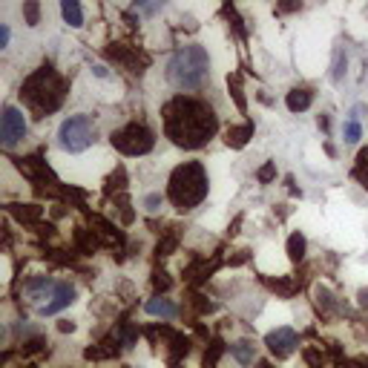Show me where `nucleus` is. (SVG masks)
<instances>
[{"label":"nucleus","instance_id":"obj_1","mask_svg":"<svg viewBox=\"0 0 368 368\" xmlns=\"http://www.w3.org/2000/svg\"><path fill=\"white\" fill-rule=\"evenodd\" d=\"M164 130L173 144L196 150L213 139V132H216V115H213L207 104L179 95V98H173L164 107Z\"/></svg>","mask_w":368,"mask_h":368},{"label":"nucleus","instance_id":"obj_2","mask_svg":"<svg viewBox=\"0 0 368 368\" xmlns=\"http://www.w3.org/2000/svg\"><path fill=\"white\" fill-rule=\"evenodd\" d=\"M64 95H67V87H64V81H61V75L52 72L49 67L37 69L35 75H29L26 84H24V89H21L24 104H26L32 112H37V115L55 112L58 107L64 104Z\"/></svg>","mask_w":368,"mask_h":368},{"label":"nucleus","instance_id":"obj_3","mask_svg":"<svg viewBox=\"0 0 368 368\" xmlns=\"http://www.w3.org/2000/svg\"><path fill=\"white\" fill-rule=\"evenodd\" d=\"M167 196L179 210H193L196 204H202V199L207 196V173L202 161H184L173 170Z\"/></svg>","mask_w":368,"mask_h":368},{"label":"nucleus","instance_id":"obj_4","mask_svg":"<svg viewBox=\"0 0 368 368\" xmlns=\"http://www.w3.org/2000/svg\"><path fill=\"white\" fill-rule=\"evenodd\" d=\"M207 69H210L207 52L196 44H190V46H182L176 55L170 58L167 78H170L173 87H179V89H199L207 78Z\"/></svg>","mask_w":368,"mask_h":368},{"label":"nucleus","instance_id":"obj_5","mask_svg":"<svg viewBox=\"0 0 368 368\" xmlns=\"http://www.w3.org/2000/svg\"><path fill=\"white\" fill-rule=\"evenodd\" d=\"M58 141H61L64 150L69 152H84L92 141H95V124L89 115H72L61 124V132H58Z\"/></svg>","mask_w":368,"mask_h":368},{"label":"nucleus","instance_id":"obj_6","mask_svg":"<svg viewBox=\"0 0 368 368\" xmlns=\"http://www.w3.org/2000/svg\"><path fill=\"white\" fill-rule=\"evenodd\" d=\"M152 144H156V139L144 124H127L112 132V147L121 150L124 156H147Z\"/></svg>","mask_w":368,"mask_h":368},{"label":"nucleus","instance_id":"obj_7","mask_svg":"<svg viewBox=\"0 0 368 368\" xmlns=\"http://www.w3.org/2000/svg\"><path fill=\"white\" fill-rule=\"evenodd\" d=\"M26 139V119L17 107H3V119H0V141L3 147H15L17 141Z\"/></svg>","mask_w":368,"mask_h":368},{"label":"nucleus","instance_id":"obj_8","mask_svg":"<svg viewBox=\"0 0 368 368\" xmlns=\"http://www.w3.org/2000/svg\"><path fill=\"white\" fill-rule=\"evenodd\" d=\"M265 345H268V351H270V354H277L279 360H285V357H290V354L297 351L299 337H297L294 328H277V331H270V334H268Z\"/></svg>","mask_w":368,"mask_h":368},{"label":"nucleus","instance_id":"obj_9","mask_svg":"<svg viewBox=\"0 0 368 368\" xmlns=\"http://www.w3.org/2000/svg\"><path fill=\"white\" fill-rule=\"evenodd\" d=\"M72 299H75V288H72L69 282H55V290H52L49 302L41 308V314H44V317H52V314H58V311H64V308H69Z\"/></svg>","mask_w":368,"mask_h":368},{"label":"nucleus","instance_id":"obj_10","mask_svg":"<svg viewBox=\"0 0 368 368\" xmlns=\"http://www.w3.org/2000/svg\"><path fill=\"white\" fill-rule=\"evenodd\" d=\"M147 314L150 317H164V319H173L179 314V308L173 305L170 299H164V297H156V299H150L147 302Z\"/></svg>","mask_w":368,"mask_h":368},{"label":"nucleus","instance_id":"obj_11","mask_svg":"<svg viewBox=\"0 0 368 368\" xmlns=\"http://www.w3.org/2000/svg\"><path fill=\"white\" fill-rule=\"evenodd\" d=\"M311 101H314V92L311 89H290L285 104H288L290 112H302V109L311 107Z\"/></svg>","mask_w":368,"mask_h":368},{"label":"nucleus","instance_id":"obj_12","mask_svg":"<svg viewBox=\"0 0 368 368\" xmlns=\"http://www.w3.org/2000/svg\"><path fill=\"white\" fill-rule=\"evenodd\" d=\"M250 135H254V124H245V127H230L225 141H227L230 147H245Z\"/></svg>","mask_w":368,"mask_h":368},{"label":"nucleus","instance_id":"obj_13","mask_svg":"<svg viewBox=\"0 0 368 368\" xmlns=\"http://www.w3.org/2000/svg\"><path fill=\"white\" fill-rule=\"evenodd\" d=\"M61 12H64V21L69 26H84V12H81V6L75 3V0H64Z\"/></svg>","mask_w":368,"mask_h":368},{"label":"nucleus","instance_id":"obj_14","mask_svg":"<svg viewBox=\"0 0 368 368\" xmlns=\"http://www.w3.org/2000/svg\"><path fill=\"white\" fill-rule=\"evenodd\" d=\"M234 357H236V362H242V365H250L256 360V348H254V342H247V340H242V342H236L234 348Z\"/></svg>","mask_w":368,"mask_h":368},{"label":"nucleus","instance_id":"obj_15","mask_svg":"<svg viewBox=\"0 0 368 368\" xmlns=\"http://www.w3.org/2000/svg\"><path fill=\"white\" fill-rule=\"evenodd\" d=\"M354 179L368 190V147L357 156V167H354Z\"/></svg>","mask_w":368,"mask_h":368},{"label":"nucleus","instance_id":"obj_16","mask_svg":"<svg viewBox=\"0 0 368 368\" xmlns=\"http://www.w3.org/2000/svg\"><path fill=\"white\" fill-rule=\"evenodd\" d=\"M288 256L294 259V262H299L305 256V236L302 234H294V236L288 239Z\"/></svg>","mask_w":368,"mask_h":368},{"label":"nucleus","instance_id":"obj_17","mask_svg":"<svg viewBox=\"0 0 368 368\" xmlns=\"http://www.w3.org/2000/svg\"><path fill=\"white\" fill-rule=\"evenodd\" d=\"M342 135H345V141H348V144H357V141H360V135H362V130H360V124L351 119V121H348V124L342 127Z\"/></svg>","mask_w":368,"mask_h":368},{"label":"nucleus","instance_id":"obj_18","mask_svg":"<svg viewBox=\"0 0 368 368\" xmlns=\"http://www.w3.org/2000/svg\"><path fill=\"white\" fill-rule=\"evenodd\" d=\"M24 12H26L29 26H35V24H37V15H41V6H37L35 0H29V3H24Z\"/></svg>","mask_w":368,"mask_h":368},{"label":"nucleus","instance_id":"obj_19","mask_svg":"<svg viewBox=\"0 0 368 368\" xmlns=\"http://www.w3.org/2000/svg\"><path fill=\"white\" fill-rule=\"evenodd\" d=\"M274 176H277V164H274V161H268V164L259 170V182H262V184H268Z\"/></svg>","mask_w":368,"mask_h":368},{"label":"nucleus","instance_id":"obj_20","mask_svg":"<svg viewBox=\"0 0 368 368\" xmlns=\"http://www.w3.org/2000/svg\"><path fill=\"white\" fill-rule=\"evenodd\" d=\"M161 202H164V199H161V193H152V196H147V199H144V204H147V210H150V213H156V210L161 207Z\"/></svg>","mask_w":368,"mask_h":368},{"label":"nucleus","instance_id":"obj_21","mask_svg":"<svg viewBox=\"0 0 368 368\" xmlns=\"http://www.w3.org/2000/svg\"><path fill=\"white\" fill-rule=\"evenodd\" d=\"M227 87H234V98L239 104V109H245V98H242V87H239V78H230Z\"/></svg>","mask_w":368,"mask_h":368},{"label":"nucleus","instance_id":"obj_22","mask_svg":"<svg viewBox=\"0 0 368 368\" xmlns=\"http://www.w3.org/2000/svg\"><path fill=\"white\" fill-rule=\"evenodd\" d=\"M342 72H345V61H342V49H337V61H334V81L342 78Z\"/></svg>","mask_w":368,"mask_h":368},{"label":"nucleus","instance_id":"obj_23","mask_svg":"<svg viewBox=\"0 0 368 368\" xmlns=\"http://www.w3.org/2000/svg\"><path fill=\"white\" fill-rule=\"evenodd\" d=\"M9 44V26L3 24V29H0V46H6Z\"/></svg>","mask_w":368,"mask_h":368},{"label":"nucleus","instance_id":"obj_24","mask_svg":"<svg viewBox=\"0 0 368 368\" xmlns=\"http://www.w3.org/2000/svg\"><path fill=\"white\" fill-rule=\"evenodd\" d=\"M360 305L368 308V290H360Z\"/></svg>","mask_w":368,"mask_h":368},{"label":"nucleus","instance_id":"obj_25","mask_svg":"<svg viewBox=\"0 0 368 368\" xmlns=\"http://www.w3.org/2000/svg\"><path fill=\"white\" fill-rule=\"evenodd\" d=\"M259 368H270V365H259Z\"/></svg>","mask_w":368,"mask_h":368}]
</instances>
